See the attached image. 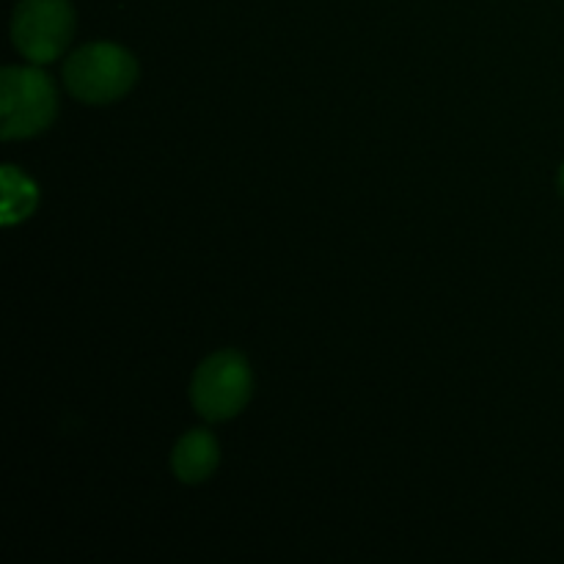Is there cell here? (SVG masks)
Listing matches in <instances>:
<instances>
[{"mask_svg":"<svg viewBox=\"0 0 564 564\" xmlns=\"http://www.w3.org/2000/svg\"><path fill=\"white\" fill-rule=\"evenodd\" d=\"M138 64L124 47L110 42L86 44L66 58L64 80L77 99L91 105L110 102L135 86Z\"/></svg>","mask_w":564,"mask_h":564,"instance_id":"cell-1","label":"cell"},{"mask_svg":"<svg viewBox=\"0 0 564 564\" xmlns=\"http://www.w3.org/2000/svg\"><path fill=\"white\" fill-rule=\"evenodd\" d=\"M75 31L69 0H20L11 17L14 47L31 64H50L61 58Z\"/></svg>","mask_w":564,"mask_h":564,"instance_id":"cell-4","label":"cell"},{"mask_svg":"<svg viewBox=\"0 0 564 564\" xmlns=\"http://www.w3.org/2000/svg\"><path fill=\"white\" fill-rule=\"evenodd\" d=\"M58 110L53 80L33 66H9L0 75L3 138H31L47 130Z\"/></svg>","mask_w":564,"mask_h":564,"instance_id":"cell-2","label":"cell"},{"mask_svg":"<svg viewBox=\"0 0 564 564\" xmlns=\"http://www.w3.org/2000/svg\"><path fill=\"white\" fill-rule=\"evenodd\" d=\"M560 187H562V193H564V165H562V174H560Z\"/></svg>","mask_w":564,"mask_h":564,"instance_id":"cell-7","label":"cell"},{"mask_svg":"<svg viewBox=\"0 0 564 564\" xmlns=\"http://www.w3.org/2000/svg\"><path fill=\"white\" fill-rule=\"evenodd\" d=\"M253 391V375L246 358L235 350L209 356L196 369L191 383L193 408L207 422H226L248 405Z\"/></svg>","mask_w":564,"mask_h":564,"instance_id":"cell-3","label":"cell"},{"mask_svg":"<svg viewBox=\"0 0 564 564\" xmlns=\"http://www.w3.org/2000/svg\"><path fill=\"white\" fill-rule=\"evenodd\" d=\"M36 207V185L25 174L6 165L3 169V224L25 220Z\"/></svg>","mask_w":564,"mask_h":564,"instance_id":"cell-6","label":"cell"},{"mask_svg":"<svg viewBox=\"0 0 564 564\" xmlns=\"http://www.w3.org/2000/svg\"><path fill=\"white\" fill-rule=\"evenodd\" d=\"M218 441H215L207 430H191V433H187L185 438H180V444L174 446L171 468H174V474L182 482L196 485L204 482V479L218 468Z\"/></svg>","mask_w":564,"mask_h":564,"instance_id":"cell-5","label":"cell"}]
</instances>
